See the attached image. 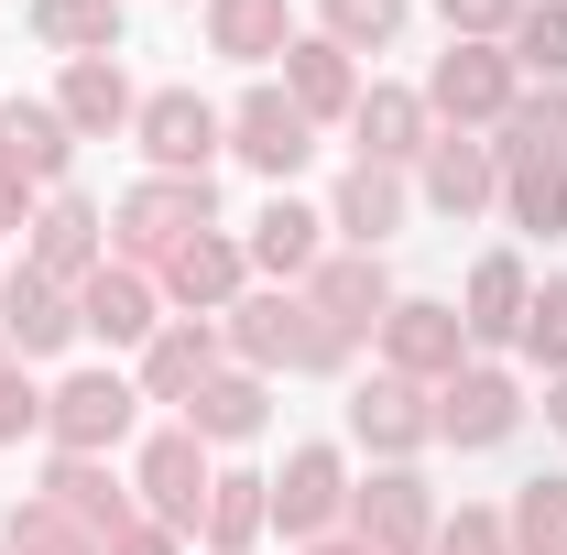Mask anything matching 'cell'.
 <instances>
[{"mask_svg":"<svg viewBox=\"0 0 567 555\" xmlns=\"http://www.w3.org/2000/svg\"><path fill=\"white\" fill-rule=\"evenodd\" d=\"M229 338H240V359H262V370H339V359H350V338H339L317 305H295V294L229 305Z\"/></svg>","mask_w":567,"mask_h":555,"instance_id":"1","label":"cell"},{"mask_svg":"<svg viewBox=\"0 0 567 555\" xmlns=\"http://www.w3.org/2000/svg\"><path fill=\"white\" fill-rule=\"evenodd\" d=\"M197 229H208V175H153V186L121 197V240H132V262H175Z\"/></svg>","mask_w":567,"mask_h":555,"instance_id":"2","label":"cell"},{"mask_svg":"<svg viewBox=\"0 0 567 555\" xmlns=\"http://www.w3.org/2000/svg\"><path fill=\"white\" fill-rule=\"evenodd\" d=\"M44 425H55V447H66V458H99V447H121V436H132V381H121V370H76L66 392L44 404Z\"/></svg>","mask_w":567,"mask_h":555,"instance_id":"3","label":"cell"},{"mask_svg":"<svg viewBox=\"0 0 567 555\" xmlns=\"http://www.w3.org/2000/svg\"><path fill=\"white\" fill-rule=\"evenodd\" d=\"M229 142H240V164H251V175H274V186H284V175L317 153V121H306L284 87H251V98L229 109Z\"/></svg>","mask_w":567,"mask_h":555,"instance_id":"4","label":"cell"},{"mask_svg":"<svg viewBox=\"0 0 567 555\" xmlns=\"http://www.w3.org/2000/svg\"><path fill=\"white\" fill-rule=\"evenodd\" d=\"M513 425H524V392H513L502 370H447V381H436V436H447V447H502Z\"/></svg>","mask_w":567,"mask_h":555,"instance_id":"5","label":"cell"},{"mask_svg":"<svg viewBox=\"0 0 567 555\" xmlns=\"http://www.w3.org/2000/svg\"><path fill=\"white\" fill-rule=\"evenodd\" d=\"M350 523H360V545H371V555H415L425 534H436V501H425L415 469H382L371 490H350Z\"/></svg>","mask_w":567,"mask_h":555,"instance_id":"6","label":"cell"},{"mask_svg":"<svg viewBox=\"0 0 567 555\" xmlns=\"http://www.w3.org/2000/svg\"><path fill=\"white\" fill-rule=\"evenodd\" d=\"M339 512H350V469H339V447H295V458H284V480H274V523L317 545Z\"/></svg>","mask_w":567,"mask_h":555,"instance_id":"7","label":"cell"},{"mask_svg":"<svg viewBox=\"0 0 567 555\" xmlns=\"http://www.w3.org/2000/svg\"><path fill=\"white\" fill-rule=\"evenodd\" d=\"M76 338V305H66V283H44L33 262L0 283V348L11 359H55V348Z\"/></svg>","mask_w":567,"mask_h":555,"instance_id":"8","label":"cell"},{"mask_svg":"<svg viewBox=\"0 0 567 555\" xmlns=\"http://www.w3.org/2000/svg\"><path fill=\"white\" fill-rule=\"evenodd\" d=\"M142 490H153V523H164V534H197V523H208V458H197L186 425L142 447Z\"/></svg>","mask_w":567,"mask_h":555,"instance_id":"9","label":"cell"},{"mask_svg":"<svg viewBox=\"0 0 567 555\" xmlns=\"http://www.w3.org/2000/svg\"><path fill=\"white\" fill-rule=\"evenodd\" d=\"M142 153L164 164V175H208L218 153V109L197 87H164V98H142Z\"/></svg>","mask_w":567,"mask_h":555,"instance_id":"10","label":"cell"},{"mask_svg":"<svg viewBox=\"0 0 567 555\" xmlns=\"http://www.w3.org/2000/svg\"><path fill=\"white\" fill-rule=\"evenodd\" d=\"M425 109H447V121H502V109H513V55H492V44H447Z\"/></svg>","mask_w":567,"mask_h":555,"instance_id":"11","label":"cell"},{"mask_svg":"<svg viewBox=\"0 0 567 555\" xmlns=\"http://www.w3.org/2000/svg\"><path fill=\"white\" fill-rule=\"evenodd\" d=\"M350 436H360V447H382V458H404V447L436 436V404H425L404 370H382V381H360V392H350Z\"/></svg>","mask_w":567,"mask_h":555,"instance_id":"12","label":"cell"},{"mask_svg":"<svg viewBox=\"0 0 567 555\" xmlns=\"http://www.w3.org/2000/svg\"><path fill=\"white\" fill-rule=\"evenodd\" d=\"M382 348H393L404 381H447L458 348H470V327H458V305H393L382 316Z\"/></svg>","mask_w":567,"mask_h":555,"instance_id":"13","label":"cell"},{"mask_svg":"<svg viewBox=\"0 0 567 555\" xmlns=\"http://www.w3.org/2000/svg\"><path fill=\"white\" fill-rule=\"evenodd\" d=\"M66 153H76V132L55 121V109L0 98V175H11V186H55V175H66Z\"/></svg>","mask_w":567,"mask_h":555,"instance_id":"14","label":"cell"},{"mask_svg":"<svg viewBox=\"0 0 567 555\" xmlns=\"http://www.w3.org/2000/svg\"><path fill=\"white\" fill-rule=\"evenodd\" d=\"M306 283H317L306 305H317V316H328L339 338H360V327H382V316H393V294H382V251H350V262H317Z\"/></svg>","mask_w":567,"mask_h":555,"instance_id":"15","label":"cell"},{"mask_svg":"<svg viewBox=\"0 0 567 555\" xmlns=\"http://www.w3.org/2000/svg\"><path fill=\"white\" fill-rule=\"evenodd\" d=\"M76 327H87V338H110V348L153 338V283H142V273H110V262H99V273L76 283Z\"/></svg>","mask_w":567,"mask_h":555,"instance_id":"16","label":"cell"},{"mask_svg":"<svg viewBox=\"0 0 567 555\" xmlns=\"http://www.w3.org/2000/svg\"><path fill=\"white\" fill-rule=\"evenodd\" d=\"M350 132H360V164H404V153H425V98L415 87H360Z\"/></svg>","mask_w":567,"mask_h":555,"instance_id":"17","label":"cell"},{"mask_svg":"<svg viewBox=\"0 0 567 555\" xmlns=\"http://www.w3.org/2000/svg\"><path fill=\"white\" fill-rule=\"evenodd\" d=\"M197 381H218V338L208 327H164L142 348V392L153 404H197Z\"/></svg>","mask_w":567,"mask_h":555,"instance_id":"18","label":"cell"},{"mask_svg":"<svg viewBox=\"0 0 567 555\" xmlns=\"http://www.w3.org/2000/svg\"><path fill=\"white\" fill-rule=\"evenodd\" d=\"M339 229H350V251H382V240L404 229V175H393V164H350V186H339Z\"/></svg>","mask_w":567,"mask_h":555,"instance_id":"19","label":"cell"},{"mask_svg":"<svg viewBox=\"0 0 567 555\" xmlns=\"http://www.w3.org/2000/svg\"><path fill=\"white\" fill-rule=\"evenodd\" d=\"M33 273L44 283H87L99 273V218L76 208V197H55V208L33 218Z\"/></svg>","mask_w":567,"mask_h":555,"instance_id":"20","label":"cell"},{"mask_svg":"<svg viewBox=\"0 0 567 555\" xmlns=\"http://www.w3.org/2000/svg\"><path fill=\"white\" fill-rule=\"evenodd\" d=\"M524 305H535V294H524V262H513V251H492V262L470 273V316H458V327L502 348V338H524Z\"/></svg>","mask_w":567,"mask_h":555,"instance_id":"21","label":"cell"},{"mask_svg":"<svg viewBox=\"0 0 567 555\" xmlns=\"http://www.w3.org/2000/svg\"><path fill=\"white\" fill-rule=\"evenodd\" d=\"M284 66H295V87H284V98H295L306 121H339V109H360V76H350V55H339L328 33H317V44H295Z\"/></svg>","mask_w":567,"mask_h":555,"instance_id":"22","label":"cell"},{"mask_svg":"<svg viewBox=\"0 0 567 555\" xmlns=\"http://www.w3.org/2000/svg\"><path fill=\"white\" fill-rule=\"evenodd\" d=\"M55 121H66V132H121V121H132V87H121V66H110V55H87V66H66V98H55Z\"/></svg>","mask_w":567,"mask_h":555,"instance_id":"23","label":"cell"},{"mask_svg":"<svg viewBox=\"0 0 567 555\" xmlns=\"http://www.w3.org/2000/svg\"><path fill=\"white\" fill-rule=\"evenodd\" d=\"M425 208H447V218L492 208V153L481 142H425Z\"/></svg>","mask_w":567,"mask_h":555,"instance_id":"24","label":"cell"},{"mask_svg":"<svg viewBox=\"0 0 567 555\" xmlns=\"http://www.w3.org/2000/svg\"><path fill=\"white\" fill-rule=\"evenodd\" d=\"M317 229H328V218L317 208H295V197H274V208L251 218V262H262V273H317Z\"/></svg>","mask_w":567,"mask_h":555,"instance_id":"25","label":"cell"},{"mask_svg":"<svg viewBox=\"0 0 567 555\" xmlns=\"http://www.w3.org/2000/svg\"><path fill=\"white\" fill-rule=\"evenodd\" d=\"M164 294H175V305H229V294H240V240H208V229H197V240L164 262Z\"/></svg>","mask_w":567,"mask_h":555,"instance_id":"26","label":"cell"},{"mask_svg":"<svg viewBox=\"0 0 567 555\" xmlns=\"http://www.w3.org/2000/svg\"><path fill=\"white\" fill-rule=\"evenodd\" d=\"M262 523H274V480H251V469L208 480V545H218V555H240Z\"/></svg>","mask_w":567,"mask_h":555,"instance_id":"27","label":"cell"},{"mask_svg":"<svg viewBox=\"0 0 567 555\" xmlns=\"http://www.w3.org/2000/svg\"><path fill=\"white\" fill-rule=\"evenodd\" d=\"M186 436H262V381H251V370H218V381H197Z\"/></svg>","mask_w":567,"mask_h":555,"instance_id":"28","label":"cell"},{"mask_svg":"<svg viewBox=\"0 0 567 555\" xmlns=\"http://www.w3.org/2000/svg\"><path fill=\"white\" fill-rule=\"evenodd\" d=\"M33 33H44V44H66L76 66H87V55H110L121 0H33Z\"/></svg>","mask_w":567,"mask_h":555,"instance_id":"29","label":"cell"},{"mask_svg":"<svg viewBox=\"0 0 567 555\" xmlns=\"http://www.w3.org/2000/svg\"><path fill=\"white\" fill-rule=\"evenodd\" d=\"M502 197H513V218H524V229H567V164L513 153V164H502Z\"/></svg>","mask_w":567,"mask_h":555,"instance_id":"30","label":"cell"},{"mask_svg":"<svg viewBox=\"0 0 567 555\" xmlns=\"http://www.w3.org/2000/svg\"><path fill=\"white\" fill-rule=\"evenodd\" d=\"M208 44L240 55V66L274 55V44H284V0H208Z\"/></svg>","mask_w":567,"mask_h":555,"instance_id":"31","label":"cell"},{"mask_svg":"<svg viewBox=\"0 0 567 555\" xmlns=\"http://www.w3.org/2000/svg\"><path fill=\"white\" fill-rule=\"evenodd\" d=\"M44 501H66V512L87 523V534H99V545H110V534L132 523V512H121V490L99 480V458H55V490H44Z\"/></svg>","mask_w":567,"mask_h":555,"instance_id":"32","label":"cell"},{"mask_svg":"<svg viewBox=\"0 0 567 555\" xmlns=\"http://www.w3.org/2000/svg\"><path fill=\"white\" fill-rule=\"evenodd\" d=\"M11 555H110V545L76 523L66 501H22V512H11Z\"/></svg>","mask_w":567,"mask_h":555,"instance_id":"33","label":"cell"},{"mask_svg":"<svg viewBox=\"0 0 567 555\" xmlns=\"http://www.w3.org/2000/svg\"><path fill=\"white\" fill-rule=\"evenodd\" d=\"M513 555H567V480H524V501H513Z\"/></svg>","mask_w":567,"mask_h":555,"instance_id":"34","label":"cell"},{"mask_svg":"<svg viewBox=\"0 0 567 555\" xmlns=\"http://www.w3.org/2000/svg\"><path fill=\"white\" fill-rule=\"evenodd\" d=\"M513 66L567 76V0H546V11H513Z\"/></svg>","mask_w":567,"mask_h":555,"instance_id":"35","label":"cell"},{"mask_svg":"<svg viewBox=\"0 0 567 555\" xmlns=\"http://www.w3.org/2000/svg\"><path fill=\"white\" fill-rule=\"evenodd\" d=\"M404 33V0H328V44L360 55V44H393Z\"/></svg>","mask_w":567,"mask_h":555,"instance_id":"36","label":"cell"},{"mask_svg":"<svg viewBox=\"0 0 567 555\" xmlns=\"http://www.w3.org/2000/svg\"><path fill=\"white\" fill-rule=\"evenodd\" d=\"M502 153H546V164H567V98H557V87L513 109V142H502Z\"/></svg>","mask_w":567,"mask_h":555,"instance_id":"37","label":"cell"},{"mask_svg":"<svg viewBox=\"0 0 567 555\" xmlns=\"http://www.w3.org/2000/svg\"><path fill=\"white\" fill-rule=\"evenodd\" d=\"M524 348H535L546 370H567V283H546V294L524 305Z\"/></svg>","mask_w":567,"mask_h":555,"instance_id":"38","label":"cell"},{"mask_svg":"<svg viewBox=\"0 0 567 555\" xmlns=\"http://www.w3.org/2000/svg\"><path fill=\"white\" fill-rule=\"evenodd\" d=\"M436 555H513V523H492V512H458V523L436 534Z\"/></svg>","mask_w":567,"mask_h":555,"instance_id":"39","label":"cell"},{"mask_svg":"<svg viewBox=\"0 0 567 555\" xmlns=\"http://www.w3.org/2000/svg\"><path fill=\"white\" fill-rule=\"evenodd\" d=\"M436 11H447V33H458V44H481V33L513 22V0H436Z\"/></svg>","mask_w":567,"mask_h":555,"instance_id":"40","label":"cell"},{"mask_svg":"<svg viewBox=\"0 0 567 555\" xmlns=\"http://www.w3.org/2000/svg\"><path fill=\"white\" fill-rule=\"evenodd\" d=\"M110 555H175V534H164V523H121V534H110Z\"/></svg>","mask_w":567,"mask_h":555,"instance_id":"41","label":"cell"},{"mask_svg":"<svg viewBox=\"0 0 567 555\" xmlns=\"http://www.w3.org/2000/svg\"><path fill=\"white\" fill-rule=\"evenodd\" d=\"M11 229H22V186L0 175V240H11Z\"/></svg>","mask_w":567,"mask_h":555,"instance_id":"42","label":"cell"},{"mask_svg":"<svg viewBox=\"0 0 567 555\" xmlns=\"http://www.w3.org/2000/svg\"><path fill=\"white\" fill-rule=\"evenodd\" d=\"M546 425H567V370H557V392H546Z\"/></svg>","mask_w":567,"mask_h":555,"instance_id":"43","label":"cell"},{"mask_svg":"<svg viewBox=\"0 0 567 555\" xmlns=\"http://www.w3.org/2000/svg\"><path fill=\"white\" fill-rule=\"evenodd\" d=\"M306 555H371V545H360V534H350V545H306Z\"/></svg>","mask_w":567,"mask_h":555,"instance_id":"44","label":"cell"},{"mask_svg":"<svg viewBox=\"0 0 567 555\" xmlns=\"http://www.w3.org/2000/svg\"><path fill=\"white\" fill-rule=\"evenodd\" d=\"M0 555H11V545H0Z\"/></svg>","mask_w":567,"mask_h":555,"instance_id":"45","label":"cell"}]
</instances>
